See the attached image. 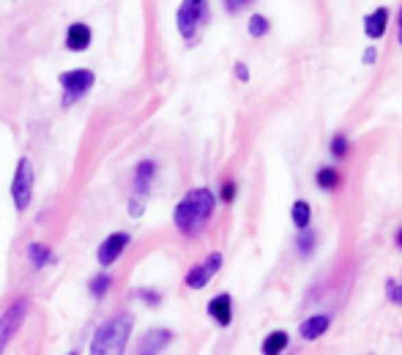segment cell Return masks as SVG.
I'll return each mask as SVG.
<instances>
[{"label":"cell","mask_w":402,"mask_h":355,"mask_svg":"<svg viewBox=\"0 0 402 355\" xmlns=\"http://www.w3.org/2000/svg\"><path fill=\"white\" fill-rule=\"evenodd\" d=\"M143 210H145V197H143V194H132V199H129V213H132V216H143Z\"/></svg>","instance_id":"d4e9b609"},{"label":"cell","mask_w":402,"mask_h":355,"mask_svg":"<svg viewBox=\"0 0 402 355\" xmlns=\"http://www.w3.org/2000/svg\"><path fill=\"white\" fill-rule=\"evenodd\" d=\"M173 342V331H167V328H156V331H148L145 334V339L140 342V355H159L167 345Z\"/></svg>","instance_id":"8fae6325"},{"label":"cell","mask_w":402,"mask_h":355,"mask_svg":"<svg viewBox=\"0 0 402 355\" xmlns=\"http://www.w3.org/2000/svg\"><path fill=\"white\" fill-rule=\"evenodd\" d=\"M27 257H30V262H33L36 268H44L47 260H49V249H47L44 243H30V246H27Z\"/></svg>","instance_id":"ffe728a7"},{"label":"cell","mask_w":402,"mask_h":355,"mask_svg":"<svg viewBox=\"0 0 402 355\" xmlns=\"http://www.w3.org/2000/svg\"><path fill=\"white\" fill-rule=\"evenodd\" d=\"M235 191H238L235 180H233V178H227V180L222 183V194H219V197H222V202H233V199H235Z\"/></svg>","instance_id":"cb8c5ba5"},{"label":"cell","mask_w":402,"mask_h":355,"mask_svg":"<svg viewBox=\"0 0 402 355\" xmlns=\"http://www.w3.org/2000/svg\"><path fill=\"white\" fill-rule=\"evenodd\" d=\"M222 262H224V257H222V252H211L202 262H198L189 273H187V287H192V290H202L216 273H219V268H222Z\"/></svg>","instance_id":"8992f818"},{"label":"cell","mask_w":402,"mask_h":355,"mask_svg":"<svg viewBox=\"0 0 402 355\" xmlns=\"http://www.w3.org/2000/svg\"><path fill=\"white\" fill-rule=\"evenodd\" d=\"M208 315H211V320H216L222 328H227V326L233 323V298H230V293H219L216 298H211V301H208Z\"/></svg>","instance_id":"30bf717a"},{"label":"cell","mask_w":402,"mask_h":355,"mask_svg":"<svg viewBox=\"0 0 402 355\" xmlns=\"http://www.w3.org/2000/svg\"><path fill=\"white\" fill-rule=\"evenodd\" d=\"M224 3H227V11H230V14H235V11H241L244 5H249L252 0H224Z\"/></svg>","instance_id":"484cf974"},{"label":"cell","mask_w":402,"mask_h":355,"mask_svg":"<svg viewBox=\"0 0 402 355\" xmlns=\"http://www.w3.org/2000/svg\"><path fill=\"white\" fill-rule=\"evenodd\" d=\"M235 74H238V79H249V69H246V63H235Z\"/></svg>","instance_id":"4316f807"},{"label":"cell","mask_w":402,"mask_h":355,"mask_svg":"<svg viewBox=\"0 0 402 355\" xmlns=\"http://www.w3.org/2000/svg\"><path fill=\"white\" fill-rule=\"evenodd\" d=\"M296 249H298V257H312V252L318 249V235L307 227V230H301V235H298V241H296Z\"/></svg>","instance_id":"ac0fdd59"},{"label":"cell","mask_w":402,"mask_h":355,"mask_svg":"<svg viewBox=\"0 0 402 355\" xmlns=\"http://www.w3.org/2000/svg\"><path fill=\"white\" fill-rule=\"evenodd\" d=\"M386 22H389V8H375L367 19H364V30L370 38H381L386 33Z\"/></svg>","instance_id":"5bb4252c"},{"label":"cell","mask_w":402,"mask_h":355,"mask_svg":"<svg viewBox=\"0 0 402 355\" xmlns=\"http://www.w3.org/2000/svg\"><path fill=\"white\" fill-rule=\"evenodd\" d=\"M268 33V19L265 16H260V14H255L252 19H249V36H265Z\"/></svg>","instance_id":"44dd1931"},{"label":"cell","mask_w":402,"mask_h":355,"mask_svg":"<svg viewBox=\"0 0 402 355\" xmlns=\"http://www.w3.org/2000/svg\"><path fill=\"white\" fill-rule=\"evenodd\" d=\"M107 287H110V276H107V273H102V276H96V279L91 282V293H93L96 298H102V295L107 293Z\"/></svg>","instance_id":"603a6c76"},{"label":"cell","mask_w":402,"mask_h":355,"mask_svg":"<svg viewBox=\"0 0 402 355\" xmlns=\"http://www.w3.org/2000/svg\"><path fill=\"white\" fill-rule=\"evenodd\" d=\"M329 328H331V315H312L298 326V336L304 342H318L329 334Z\"/></svg>","instance_id":"ba28073f"},{"label":"cell","mask_w":402,"mask_h":355,"mask_svg":"<svg viewBox=\"0 0 402 355\" xmlns=\"http://www.w3.org/2000/svg\"><path fill=\"white\" fill-rule=\"evenodd\" d=\"M287 345H290V334L282 331V328H276V331H271V334L263 339L260 353L263 355H282L285 350H287Z\"/></svg>","instance_id":"4fadbf2b"},{"label":"cell","mask_w":402,"mask_h":355,"mask_svg":"<svg viewBox=\"0 0 402 355\" xmlns=\"http://www.w3.org/2000/svg\"><path fill=\"white\" fill-rule=\"evenodd\" d=\"M213 208H216V197L211 188H192L184 194V199L176 205V213H173V221L178 227L181 235L187 238H195L205 230V224L211 221L213 216Z\"/></svg>","instance_id":"6da1fadb"},{"label":"cell","mask_w":402,"mask_h":355,"mask_svg":"<svg viewBox=\"0 0 402 355\" xmlns=\"http://www.w3.org/2000/svg\"><path fill=\"white\" fill-rule=\"evenodd\" d=\"M364 63H375V49H373V47L364 52Z\"/></svg>","instance_id":"83f0119b"},{"label":"cell","mask_w":402,"mask_h":355,"mask_svg":"<svg viewBox=\"0 0 402 355\" xmlns=\"http://www.w3.org/2000/svg\"><path fill=\"white\" fill-rule=\"evenodd\" d=\"M93 71L88 69H77V71H66L60 74V85H63V104H74L85 90H91L93 85Z\"/></svg>","instance_id":"5b68a950"},{"label":"cell","mask_w":402,"mask_h":355,"mask_svg":"<svg viewBox=\"0 0 402 355\" xmlns=\"http://www.w3.org/2000/svg\"><path fill=\"white\" fill-rule=\"evenodd\" d=\"M329 151H331V159L342 162V159H348V154H351V140H348L345 134H334Z\"/></svg>","instance_id":"d6986e66"},{"label":"cell","mask_w":402,"mask_h":355,"mask_svg":"<svg viewBox=\"0 0 402 355\" xmlns=\"http://www.w3.org/2000/svg\"><path fill=\"white\" fill-rule=\"evenodd\" d=\"M156 175V164L154 162H140V167H137V173H134V194H148V186H151V180Z\"/></svg>","instance_id":"9a60e30c"},{"label":"cell","mask_w":402,"mask_h":355,"mask_svg":"<svg viewBox=\"0 0 402 355\" xmlns=\"http://www.w3.org/2000/svg\"><path fill=\"white\" fill-rule=\"evenodd\" d=\"M290 219H293V224H296L298 230H307L309 221H312V208H309V202H307V199H296L293 208H290Z\"/></svg>","instance_id":"e0dca14e"},{"label":"cell","mask_w":402,"mask_h":355,"mask_svg":"<svg viewBox=\"0 0 402 355\" xmlns=\"http://www.w3.org/2000/svg\"><path fill=\"white\" fill-rule=\"evenodd\" d=\"M11 197H14L16 210H25L30 205V197H33V164L27 159H19V164H16L14 183H11Z\"/></svg>","instance_id":"277c9868"},{"label":"cell","mask_w":402,"mask_h":355,"mask_svg":"<svg viewBox=\"0 0 402 355\" xmlns=\"http://www.w3.org/2000/svg\"><path fill=\"white\" fill-rule=\"evenodd\" d=\"M129 336H132V317L118 315L96 331V336L91 342V355H123Z\"/></svg>","instance_id":"7a4b0ae2"},{"label":"cell","mask_w":402,"mask_h":355,"mask_svg":"<svg viewBox=\"0 0 402 355\" xmlns=\"http://www.w3.org/2000/svg\"><path fill=\"white\" fill-rule=\"evenodd\" d=\"M25 312H27V304L25 301H16L3 317H0V353L5 350V345L11 342V336H14V331L22 326V320H25Z\"/></svg>","instance_id":"52a82bcc"},{"label":"cell","mask_w":402,"mask_h":355,"mask_svg":"<svg viewBox=\"0 0 402 355\" xmlns=\"http://www.w3.org/2000/svg\"><path fill=\"white\" fill-rule=\"evenodd\" d=\"M315 183H318V188H323V191H337V188L342 186V175H340L334 167H320L318 175H315Z\"/></svg>","instance_id":"2e32d148"},{"label":"cell","mask_w":402,"mask_h":355,"mask_svg":"<svg viewBox=\"0 0 402 355\" xmlns=\"http://www.w3.org/2000/svg\"><path fill=\"white\" fill-rule=\"evenodd\" d=\"M176 22H178L181 36L192 38L200 30V25L208 22V0H184L176 14Z\"/></svg>","instance_id":"3957f363"},{"label":"cell","mask_w":402,"mask_h":355,"mask_svg":"<svg viewBox=\"0 0 402 355\" xmlns=\"http://www.w3.org/2000/svg\"><path fill=\"white\" fill-rule=\"evenodd\" d=\"M386 298L392 304H402V282H397V279H389L386 282Z\"/></svg>","instance_id":"7402d4cb"},{"label":"cell","mask_w":402,"mask_h":355,"mask_svg":"<svg viewBox=\"0 0 402 355\" xmlns=\"http://www.w3.org/2000/svg\"><path fill=\"white\" fill-rule=\"evenodd\" d=\"M397 27H400V33H397V36H400V44H402V8H400V19H397Z\"/></svg>","instance_id":"f546056e"},{"label":"cell","mask_w":402,"mask_h":355,"mask_svg":"<svg viewBox=\"0 0 402 355\" xmlns=\"http://www.w3.org/2000/svg\"><path fill=\"white\" fill-rule=\"evenodd\" d=\"M66 47H69L71 52L88 49V47H91V27H88L85 22L69 25V30H66Z\"/></svg>","instance_id":"7c38bea8"},{"label":"cell","mask_w":402,"mask_h":355,"mask_svg":"<svg viewBox=\"0 0 402 355\" xmlns=\"http://www.w3.org/2000/svg\"><path fill=\"white\" fill-rule=\"evenodd\" d=\"M129 246V235L126 232H113L110 238H104V243L99 246V262L107 268V265H113L118 257H121V252Z\"/></svg>","instance_id":"9c48e42d"},{"label":"cell","mask_w":402,"mask_h":355,"mask_svg":"<svg viewBox=\"0 0 402 355\" xmlns=\"http://www.w3.org/2000/svg\"><path fill=\"white\" fill-rule=\"evenodd\" d=\"M394 243H397V249H402V227L397 230V235H394Z\"/></svg>","instance_id":"f1b7e54d"}]
</instances>
